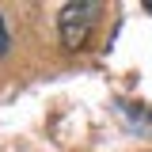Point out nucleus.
<instances>
[{
  "label": "nucleus",
  "instance_id": "obj_1",
  "mask_svg": "<svg viewBox=\"0 0 152 152\" xmlns=\"http://www.w3.org/2000/svg\"><path fill=\"white\" fill-rule=\"evenodd\" d=\"M99 4L95 0H80V4H65L61 8V19H57V27H61V42L69 46V50H84L88 46V38H91L95 23H99Z\"/></svg>",
  "mask_w": 152,
  "mask_h": 152
},
{
  "label": "nucleus",
  "instance_id": "obj_2",
  "mask_svg": "<svg viewBox=\"0 0 152 152\" xmlns=\"http://www.w3.org/2000/svg\"><path fill=\"white\" fill-rule=\"evenodd\" d=\"M8 50V31H4V19H0V53Z\"/></svg>",
  "mask_w": 152,
  "mask_h": 152
}]
</instances>
